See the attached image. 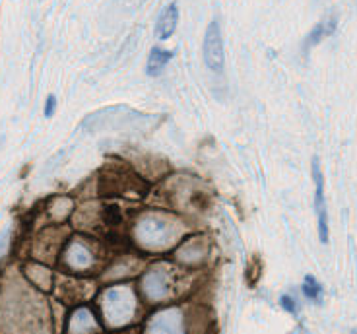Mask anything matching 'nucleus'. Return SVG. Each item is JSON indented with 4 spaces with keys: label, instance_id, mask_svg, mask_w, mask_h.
Instances as JSON below:
<instances>
[{
    "label": "nucleus",
    "instance_id": "ddd939ff",
    "mask_svg": "<svg viewBox=\"0 0 357 334\" xmlns=\"http://www.w3.org/2000/svg\"><path fill=\"white\" fill-rule=\"evenodd\" d=\"M351 334H357V331H354V333H351Z\"/></svg>",
    "mask_w": 357,
    "mask_h": 334
},
{
    "label": "nucleus",
    "instance_id": "f03ea898",
    "mask_svg": "<svg viewBox=\"0 0 357 334\" xmlns=\"http://www.w3.org/2000/svg\"><path fill=\"white\" fill-rule=\"evenodd\" d=\"M103 311H105V317H107V321L111 325H125L126 321L132 317L134 301L128 296V291L113 289V291H109L107 298H105Z\"/></svg>",
    "mask_w": 357,
    "mask_h": 334
},
{
    "label": "nucleus",
    "instance_id": "f8f14e48",
    "mask_svg": "<svg viewBox=\"0 0 357 334\" xmlns=\"http://www.w3.org/2000/svg\"><path fill=\"white\" fill-rule=\"evenodd\" d=\"M8 235H10L8 229H6L4 234H0V259H2V255H4V251H6V245H8Z\"/></svg>",
    "mask_w": 357,
    "mask_h": 334
},
{
    "label": "nucleus",
    "instance_id": "7ed1b4c3",
    "mask_svg": "<svg viewBox=\"0 0 357 334\" xmlns=\"http://www.w3.org/2000/svg\"><path fill=\"white\" fill-rule=\"evenodd\" d=\"M312 179H314V208L319 216V237L322 243H328V212L324 202V179H322L319 160H312Z\"/></svg>",
    "mask_w": 357,
    "mask_h": 334
},
{
    "label": "nucleus",
    "instance_id": "9b49d317",
    "mask_svg": "<svg viewBox=\"0 0 357 334\" xmlns=\"http://www.w3.org/2000/svg\"><path fill=\"white\" fill-rule=\"evenodd\" d=\"M54 109H56V98H54V96H49V98H47V103H45V115H47V117H53Z\"/></svg>",
    "mask_w": 357,
    "mask_h": 334
},
{
    "label": "nucleus",
    "instance_id": "0eeeda50",
    "mask_svg": "<svg viewBox=\"0 0 357 334\" xmlns=\"http://www.w3.org/2000/svg\"><path fill=\"white\" fill-rule=\"evenodd\" d=\"M173 59V53L171 51H165V49H152L150 53V59H148V66H146V73L150 76H158V74L165 68V64L169 63Z\"/></svg>",
    "mask_w": 357,
    "mask_h": 334
},
{
    "label": "nucleus",
    "instance_id": "39448f33",
    "mask_svg": "<svg viewBox=\"0 0 357 334\" xmlns=\"http://www.w3.org/2000/svg\"><path fill=\"white\" fill-rule=\"evenodd\" d=\"M150 334H183L181 317L173 311H165L161 315H155L152 325H150Z\"/></svg>",
    "mask_w": 357,
    "mask_h": 334
},
{
    "label": "nucleus",
    "instance_id": "9d476101",
    "mask_svg": "<svg viewBox=\"0 0 357 334\" xmlns=\"http://www.w3.org/2000/svg\"><path fill=\"white\" fill-rule=\"evenodd\" d=\"M280 305L286 309V311H289V313H297V305H295V301L291 296H282V299H280Z\"/></svg>",
    "mask_w": 357,
    "mask_h": 334
},
{
    "label": "nucleus",
    "instance_id": "6e6552de",
    "mask_svg": "<svg viewBox=\"0 0 357 334\" xmlns=\"http://www.w3.org/2000/svg\"><path fill=\"white\" fill-rule=\"evenodd\" d=\"M303 294L312 301H321L322 299V286L314 280L312 276H307L303 284Z\"/></svg>",
    "mask_w": 357,
    "mask_h": 334
},
{
    "label": "nucleus",
    "instance_id": "1a4fd4ad",
    "mask_svg": "<svg viewBox=\"0 0 357 334\" xmlns=\"http://www.w3.org/2000/svg\"><path fill=\"white\" fill-rule=\"evenodd\" d=\"M332 29H334V22H332L331 26H328V24H319V26L314 27L311 33H309L307 41H305V47H311L314 45V43H319L322 39V36H328Z\"/></svg>",
    "mask_w": 357,
    "mask_h": 334
},
{
    "label": "nucleus",
    "instance_id": "f257e3e1",
    "mask_svg": "<svg viewBox=\"0 0 357 334\" xmlns=\"http://www.w3.org/2000/svg\"><path fill=\"white\" fill-rule=\"evenodd\" d=\"M204 63L212 73H222L225 54H223V37L220 22L214 20L204 33Z\"/></svg>",
    "mask_w": 357,
    "mask_h": 334
},
{
    "label": "nucleus",
    "instance_id": "20e7f679",
    "mask_svg": "<svg viewBox=\"0 0 357 334\" xmlns=\"http://www.w3.org/2000/svg\"><path fill=\"white\" fill-rule=\"evenodd\" d=\"M178 24V8L177 4H167L165 8L160 12V18L155 24V36L160 39H169Z\"/></svg>",
    "mask_w": 357,
    "mask_h": 334
},
{
    "label": "nucleus",
    "instance_id": "423d86ee",
    "mask_svg": "<svg viewBox=\"0 0 357 334\" xmlns=\"http://www.w3.org/2000/svg\"><path fill=\"white\" fill-rule=\"evenodd\" d=\"M98 331V323L88 309H78L70 319V334H93Z\"/></svg>",
    "mask_w": 357,
    "mask_h": 334
}]
</instances>
